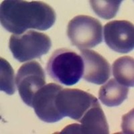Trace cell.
<instances>
[{
  "label": "cell",
  "instance_id": "1",
  "mask_svg": "<svg viewBox=\"0 0 134 134\" xmlns=\"http://www.w3.org/2000/svg\"><path fill=\"white\" fill-rule=\"evenodd\" d=\"M0 20L8 32L20 35L28 29L48 30L55 23L56 13L41 1L5 0L1 3Z\"/></svg>",
  "mask_w": 134,
  "mask_h": 134
},
{
  "label": "cell",
  "instance_id": "2",
  "mask_svg": "<svg viewBox=\"0 0 134 134\" xmlns=\"http://www.w3.org/2000/svg\"><path fill=\"white\" fill-rule=\"evenodd\" d=\"M46 70L56 82L66 86L73 85L83 75V60L70 49H58L49 58Z\"/></svg>",
  "mask_w": 134,
  "mask_h": 134
},
{
  "label": "cell",
  "instance_id": "3",
  "mask_svg": "<svg viewBox=\"0 0 134 134\" xmlns=\"http://www.w3.org/2000/svg\"><path fill=\"white\" fill-rule=\"evenodd\" d=\"M52 46L50 37L46 34L29 30L11 36L9 48L14 58L20 63L39 58L48 52Z\"/></svg>",
  "mask_w": 134,
  "mask_h": 134
},
{
  "label": "cell",
  "instance_id": "4",
  "mask_svg": "<svg viewBox=\"0 0 134 134\" xmlns=\"http://www.w3.org/2000/svg\"><path fill=\"white\" fill-rule=\"evenodd\" d=\"M67 35L72 44L80 50L94 48L103 41L102 24L93 17L77 15L69 21Z\"/></svg>",
  "mask_w": 134,
  "mask_h": 134
},
{
  "label": "cell",
  "instance_id": "5",
  "mask_svg": "<svg viewBox=\"0 0 134 134\" xmlns=\"http://www.w3.org/2000/svg\"><path fill=\"white\" fill-rule=\"evenodd\" d=\"M97 101L95 97L86 91L78 88H63L57 95L56 106L63 117L79 121Z\"/></svg>",
  "mask_w": 134,
  "mask_h": 134
},
{
  "label": "cell",
  "instance_id": "6",
  "mask_svg": "<svg viewBox=\"0 0 134 134\" xmlns=\"http://www.w3.org/2000/svg\"><path fill=\"white\" fill-rule=\"evenodd\" d=\"M15 84L22 100L32 107L35 94L46 85L45 73L42 66L36 61L25 63L18 70Z\"/></svg>",
  "mask_w": 134,
  "mask_h": 134
},
{
  "label": "cell",
  "instance_id": "7",
  "mask_svg": "<svg viewBox=\"0 0 134 134\" xmlns=\"http://www.w3.org/2000/svg\"><path fill=\"white\" fill-rule=\"evenodd\" d=\"M103 35L107 46L119 53H127L134 47V27L127 20H113L104 26Z\"/></svg>",
  "mask_w": 134,
  "mask_h": 134
},
{
  "label": "cell",
  "instance_id": "8",
  "mask_svg": "<svg viewBox=\"0 0 134 134\" xmlns=\"http://www.w3.org/2000/svg\"><path fill=\"white\" fill-rule=\"evenodd\" d=\"M63 87L56 83H49L38 90L33 98V107L38 118L46 123H55L63 119L56 106V97Z\"/></svg>",
  "mask_w": 134,
  "mask_h": 134
},
{
  "label": "cell",
  "instance_id": "9",
  "mask_svg": "<svg viewBox=\"0 0 134 134\" xmlns=\"http://www.w3.org/2000/svg\"><path fill=\"white\" fill-rule=\"evenodd\" d=\"M79 122L81 124H74L66 127L61 133L108 134L109 132L107 119L99 101L87 110Z\"/></svg>",
  "mask_w": 134,
  "mask_h": 134
},
{
  "label": "cell",
  "instance_id": "10",
  "mask_svg": "<svg viewBox=\"0 0 134 134\" xmlns=\"http://www.w3.org/2000/svg\"><path fill=\"white\" fill-rule=\"evenodd\" d=\"M83 60V78L86 81L96 85L105 83L111 76V66L103 57L94 50H81Z\"/></svg>",
  "mask_w": 134,
  "mask_h": 134
},
{
  "label": "cell",
  "instance_id": "11",
  "mask_svg": "<svg viewBox=\"0 0 134 134\" xmlns=\"http://www.w3.org/2000/svg\"><path fill=\"white\" fill-rule=\"evenodd\" d=\"M129 88L115 79H110L100 88L99 97L100 102L108 107L119 106L127 98Z\"/></svg>",
  "mask_w": 134,
  "mask_h": 134
},
{
  "label": "cell",
  "instance_id": "12",
  "mask_svg": "<svg viewBox=\"0 0 134 134\" xmlns=\"http://www.w3.org/2000/svg\"><path fill=\"white\" fill-rule=\"evenodd\" d=\"M115 79L126 87L134 86V61L132 57L124 56L119 58L112 66Z\"/></svg>",
  "mask_w": 134,
  "mask_h": 134
},
{
  "label": "cell",
  "instance_id": "13",
  "mask_svg": "<svg viewBox=\"0 0 134 134\" xmlns=\"http://www.w3.org/2000/svg\"><path fill=\"white\" fill-rule=\"evenodd\" d=\"M91 6L94 13L101 18L109 20L113 18L119 9L122 1L113 0V1H89Z\"/></svg>",
  "mask_w": 134,
  "mask_h": 134
},
{
  "label": "cell",
  "instance_id": "14",
  "mask_svg": "<svg viewBox=\"0 0 134 134\" xmlns=\"http://www.w3.org/2000/svg\"><path fill=\"white\" fill-rule=\"evenodd\" d=\"M0 90L12 95L15 93L14 69L4 58L0 59Z\"/></svg>",
  "mask_w": 134,
  "mask_h": 134
}]
</instances>
